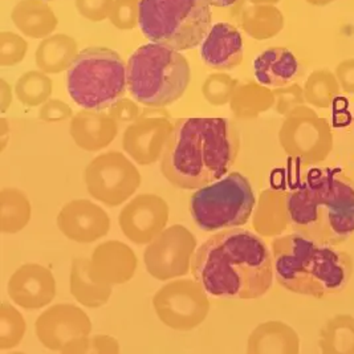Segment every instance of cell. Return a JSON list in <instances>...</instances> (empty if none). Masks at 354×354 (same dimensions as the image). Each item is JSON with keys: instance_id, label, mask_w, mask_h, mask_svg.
Listing matches in <instances>:
<instances>
[{"instance_id": "obj_1", "label": "cell", "mask_w": 354, "mask_h": 354, "mask_svg": "<svg viewBox=\"0 0 354 354\" xmlns=\"http://www.w3.org/2000/svg\"><path fill=\"white\" fill-rule=\"evenodd\" d=\"M192 274L212 297L254 300L272 288V254L252 231L223 230L198 247Z\"/></svg>"}, {"instance_id": "obj_2", "label": "cell", "mask_w": 354, "mask_h": 354, "mask_svg": "<svg viewBox=\"0 0 354 354\" xmlns=\"http://www.w3.org/2000/svg\"><path fill=\"white\" fill-rule=\"evenodd\" d=\"M236 153V137L227 118H180L162 154V176L176 187L198 190L227 176Z\"/></svg>"}, {"instance_id": "obj_3", "label": "cell", "mask_w": 354, "mask_h": 354, "mask_svg": "<svg viewBox=\"0 0 354 354\" xmlns=\"http://www.w3.org/2000/svg\"><path fill=\"white\" fill-rule=\"evenodd\" d=\"M292 228L308 238L337 245L354 234V185L338 170L312 169L286 199Z\"/></svg>"}, {"instance_id": "obj_4", "label": "cell", "mask_w": 354, "mask_h": 354, "mask_svg": "<svg viewBox=\"0 0 354 354\" xmlns=\"http://www.w3.org/2000/svg\"><path fill=\"white\" fill-rule=\"evenodd\" d=\"M272 263L279 284L317 299L344 290L352 274V260L346 252L300 232L274 239Z\"/></svg>"}, {"instance_id": "obj_5", "label": "cell", "mask_w": 354, "mask_h": 354, "mask_svg": "<svg viewBox=\"0 0 354 354\" xmlns=\"http://www.w3.org/2000/svg\"><path fill=\"white\" fill-rule=\"evenodd\" d=\"M131 97L151 109H162L187 91L192 71L180 50L147 43L136 49L127 64Z\"/></svg>"}, {"instance_id": "obj_6", "label": "cell", "mask_w": 354, "mask_h": 354, "mask_svg": "<svg viewBox=\"0 0 354 354\" xmlns=\"http://www.w3.org/2000/svg\"><path fill=\"white\" fill-rule=\"evenodd\" d=\"M138 12L150 43L180 52L199 47L212 27L209 0H140Z\"/></svg>"}, {"instance_id": "obj_7", "label": "cell", "mask_w": 354, "mask_h": 354, "mask_svg": "<svg viewBox=\"0 0 354 354\" xmlns=\"http://www.w3.org/2000/svg\"><path fill=\"white\" fill-rule=\"evenodd\" d=\"M127 65L111 48L82 49L66 71L71 100L85 111L104 112L127 93Z\"/></svg>"}, {"instance_id": "obj_8", "label": "cell", "mask_w": 354, "mask_h": 354, "mask_svg": "<svg viewBox=\"0 0 354 354\" xmlns=\"http://www.w3.org/2000/svg\"><path fill=\"white\" fill-rule=\"evenodd\" d=\"M255 207V194L247 178L239 173L198 189L190 199V214L195 225L216 232L245 225Z\"/></svg>"}, {"instance_id": "obj_9", "label": "cell", "mask_w": 354, "mask_h": 354, "mask_svg": "<svg viewBox=\"0 0 354 354\" xmlns=\"http://www.w3.org/2000/svg\"><path fill=\"white\" fill-rule=\"evenodd\" d=\"M88 193L109 207L128 201L141 185V174L127 156L120 151L100 154L85 169Z\"/></svg>"}, {"instance_id": "obj_10", "label": "cell", "mask_w": 354, "mask_h": 354, "mask_svg": "<svg viewBox=\"0 0 354 354\" xmlns=\"http://www.w3.org/2000/svg\"><path fill=\"white\" fill-rule=\"evenodd\" d=\"M36 336L49 351L84 353L91 348L92 322L73 304H57L43 312L35 324Z\"/></svg>"}, {"instance_id": "obj_11", "label": "cell", "mask_w": 354, "mask_h": 354, "mask_svg": "<svg viewBox=\"0 0 354 354\" xmlns=\"http://www.w3.org/2000/svg\"><path fill=\"white\" fill-rule=\"evenodd\" d=\"M206 290L195 280H176L162 287L153 299L157 316L176 330H192L209 312Z\"/></svg>"}, {"instance_id": "obj_12", "label": "cell", "mask_w": 354, "mask_h": 354, "mask_svg": "<svg viewBox=\"0 0 354 354\" xmlns=\"http://www.w3.org/2000/svg\"><path fill=\"white\" fill-rule=\"evenodd\" d=\"M195 244L193 234L183 225L163 230L146 247L144 260L147 272L161 281L189 274Z\"/></svg>"}, {"instance_id": "obj_13", "label": "cell", "mask_w": 354, "mask_h": 354, "mask_svg": "<svg viewBox=\"0 0 354 354\" xmlns=\"http://www.w3.org/2000/svg\"><path fill=\"white\" fill-rule=\"evenodd\" d=\"M169 221V206L153 194H141L120 214L118 222L124 235L136 244H149L160 235Z\"/></svg>"}, {"instance_id": "obj_14", "label": "cell", "mask_w": 354, "mask_h": 354, "mask_svg": "<svg viewBox=\"0 0 354 354\" xmlns=\"http://www.w3.org/2000/svg\"><path fill=\"white\" fill-rule=\"evenodd\" d=\"M174 125L163 114L138 117L125 129L122 147L138 165H151L161 160Z\"/></svg>"}, {"instance_id": "obj_15", "label": "cell", "mask_w": 354, "mask_h": 354, "mask_svg": "<svg viewBox=\"0 0 354 354\" xmlns=\"http://www.w3.org/2000/svg\"><path fill=\"white\" fill-rule=\"evenodd\" d=\"M57 227L68 239L86 244L104 238L111 228L108 214L86 199L66 203L57 215Z\"/></svg>"}, {"instance_id": "obj_16", "label": "cell", "mask_w": 354, "mask_h": 354, "mask_svg": "<svg viewBox=\"0 0 354 354\" xmlns=\"http://www.w3.org/2000/svg\"><path fill=\"white\" fill-rule=\"evenodd\" d=\"M7 290L17 306L35 310L53 301L56 281L48 268L40 264H26L11 276Z\"/></svg>"}, {"instance_id": "obj_17", "label": "cell", "mask_w": 354, "mask_h": 354, "mask_svg": "<svg viewBox=\"0 0 354 354\" xmlns=\"http://www.w3.org/2000/svg\"><path fill=\"white\" fill-rule=\"evenodd\" d=\"M203 64L216 71H231L242 64L243 39L230 23H216L199 46Z\"/></svg>"}, {"instance_id": "obj_18", "label": "cell", "mask_w": 354, "mask_h": 354, "mask_svg": "<svg viewBox=\"0 0 354 354\" xmlns=\"http://www.w3.org/2000/svg\"><path fill=\"white\" fill-rule=\"evenodd\" d=\"M91 267L100 281L111 286L122 284L134 276L137 258L127 244L112 241L96 247L91 258Z\"/></svg>"}, {"instance_id": "obj_19", "label": "cell", "mask_w": 354, "mask_h": 354, "mask_svg": "<svg viewBox=\"0 0 354 354\" xmlns=\"http://www.w3.org/2000/svg\"><path fill=\"white\" fill-rule=\"evenodd\" d=\"M69 133L82 150L98 151L112 144L118 128L111 114L84 109L72 117Z\"/></svg>"}, {"instance_id": "obj_20", "label": "cell", "mask_w": 354, "mask_h": 354, "mask_svg": "<svg viewBox=\"0 0 354 354\" xmlns=\"http://www.w3.org/2000/svg\"><path fill=\"white\" fill-rule=\"evenodd\" d=\"M299 62L292 50L268 48L254 60V75L264 88H284L297 77Z\"/></svg>"}, {"instance_id": "obj_21", "label": "cell", "mask_w": 354, "mask_h": 354, "mask_svg": "<svg viewBox=\"0 0 354 354\" xmlns=\"http://www.w3.org/2000/svg\"><path fill=\"white\" fill-rule=\"evenodd\" d=\"M17 30L31 39H46L55 32L59 20L46 0H19L11 12Z\"/></svg>"}, {"instance_id": "obj_22", "label": "cell", "mask_w": 354, "mask_h": 354, "mask_svg": "<svg viewBox=\"0 0 354 354\" xmlns=\"http://www.w3.org/2000/svg\"><path fill=\"white\" fill-rule=\"evenodd\" d=\"M71 292L73 297L88 308H100L112 296V286L102 283L92 272L91 259H76L71 271Z\"/></svg>"}, {"instance_id": "obj_23", "label": "cell", "mask_w": 354, "mask_h": 354, "mask_svg": "<svg viewBox=\"0 0 354 354\" xmlns=\"http://www.w3.org/2000/svg\"><path fill=\"white\" fill-rule=\"evenodd\" d=\"M77 53L76 40L64 33H57L41 40L36 49L35 60L41 72L55 75L68 71Z\"/></svg>"}, {"instance_id": "obj_24", "label": "cell", "mask_w": 354, "mask_h": 354, "mask_svg": "<svg viewBox=\"0 0 354 354\" xmlns=\"http://www.w3.org/2000/svg\"><path fill=\"white\" fill-rule=\"evenodd\" d=\"M31 205L28 198L17 189L1 190V232L17 234L28 225Z\"/></svg>"}, {"instance_id": "obj_25", "label": "cell", "mask_w": 354, "mask_h": 354, "mask_svg": "<svg viewBox=\"0 0 354 354\" xmlns=\"http://www.w3.org/2000/svg\"><path fill=\"white\" fill-rule=\"evenodd\" d=\"M283 27L280 11L271 6L257 4L244 11L243 28L255 39H268L279 32Z\"/></svg>"}, {"instance_id": "obj_26", "label": "cell", "mask_w": 354, "mask_h": 354, "mask_svg": "<svg viewBox=\"0 0 354 354\" xmlns=\"http://www.w3.org/2000/svg\"><path fill=\"white\" fill-rule=\"evenodd\" d=\"M15 95L26 106L43 105L52 95V80L41 71L26 72L17 80Z\"/></svg>"}, {"instance_id": "obj_27", "label": "cell", "mask_w": 354, "mask_h": 354, "mask_svg": "<svg viewBox=\"0 0 354 354\" xmlns=\"http://www.w3.org/2000/svg\"><path fill=\"white\" fill-rule=\"evenodd\" d=\"M26 329L27 325L20 312L10 304H1V351H8L17 346L23 339Z\"/></svg>"}, {"instance_id": "obj_28", "label": "cell", "mask_w": 354, "mask_h": 354, "mask_svg": "<svg viewBox=\"0 0 354 354\" xmlns=\"http://www.w3.org/2000/svg\"><path fill=\"white\" fill-rule=\"evenodd\" d=\"M28 50V43L15 32L3 31L0 35V64L14 66L23 62Z\"/></svg>"}, {"instance_id": "obj_29", "label": "cell", "mask_w": 354, "mask_h": 354, "mask_svg": "<svg viewBox=\"0 0 354 354\" xmlns=\"http://www.w3.org/2000/svg\"><path fill=\"white\" fill-rule=\"evenodd\" d=\"M138 3L133 0H114L109 20L113 26L122 31H129L138 26Z\"/></svg>"}, {"instance_id": "obj_30", "label": "cell", "mask_w": 354, "mask_h": 354, "mask_svg": "<svg viewBox=\"0 0 354 354\" xmlns=\"http://www.w3.org/2000/svg\"><path fill=\"white\" fill-rule=\"evenodd\" d=\"M114 0H75V6L81 17L89 21L100 23L109 19Z\"/></svg>"}, {"instance_id": "obj_31", "label": "cell", "mask_w": 354, "mask_h": 354, "mask_svg": "<svg viewBox=\"0 0 354 354\" xmlns=\"http://www.w3.org/2000/svg\"><path fill=\"white\" fill-rule=\"evenodd\" d=\"M40 120L46 122H62L73 117V112L68 104L60 100H48L44 102L39 112Z\"/></svg>"}, {"instance_id": "obj_32", "label": "cell", "mask_w": 354, "mask_h": 354, "mask_svg": "<svg viewBox=\"0 0 354 354\" xmlns=\"http://www.w3.org/2000/svg\"><path fill=\"white\" fill-rule=\"evenodd\" d=\"M230 91V79L223 75H212L203 85V95L211 104L225 102Z\"/></svg>"}, {"instance_id": "obj_33", "label": "cell", "mask_w": 354, "mask_h": 354, "mask_svg": "<svg viewBox=\"0 0 354 354\" xmlns=\"http://www.w3.org/2000/svg\"><path fill=\"white\" fill-rule=\"evenodd\" d=\"M109 114L117 122H134L140 117V108L134 101L122 97L109 109Z\"/></svg>"}, {"instance_id": "obj_34", "label": "cell", "mask_w": 354, "mask_h": 354, "mask_svg": "<svg viewBox=\"0 0 354 354\" xmlns=\"http://www.w3.org/2000/svg\"><path fill=\"white\" fill-rule=\"evenodd\" d=\"M91 345L93 351H96L98 353H118L120 351L118 342L109 336H96L92 338Z\"/></svg>"}, {"instance_id": "obj_35", "label": "cell", "mask_w": 354, "mask_h": 354, "mask_svg": "<svg viewBox=\"0 0 354 354\" xmlns=\"http://www.w3.org/2000/svg\"><path fill=\"white\" fill-rule=\"evenodd\" d=\"M12 101V89L6 80H1V113L7 112Z\"/></svg>"}, {"instance_id": "obj_36", "label": "cell", "mask_w": 354, "mask_h": 354, "mask_svg": "<svg viewBox=\"0 0 354 354\" xmlns=\"http://www.w3.org/2000/svg\"><path fill=\"white\" fill-rule=\"evenodd\" d=\"M238 0H209V4L214 7H230L235 4Z\"/></svg>"}, {"instance_id": "obj_37", "label": "cell", "mask_w": 354, "mask_h": 354, "mask_svg": "<svg viewBox=\"0 0 354 354\" xmlns=\"http://www.w3.org/2000/svg\"><path fill=\"white\" fill-rule=\"evenodd\" d=\"M252 3H255V4H261V3H268V4H271V3H276V1H279V0H251Z\"/></svg>"}, {"instance_id": "obj_38", "label": "cell", "mask_w": 354, "mask_h": 354, "mask_svg": "<svg viewBox=\"0 0 354 354\" xmlns=\"http://www.w3.org/2000/svg\"><path fill=\"white\" fill-rule=\"evenodd\" d=\"M133 1H136V3H140V0H133Z\"/></svg>"}, {"instance_id": "obj_39", "label": "cell", "mask_w": 354, "mask_h": 354, "mask_svg": "<svg viewBox=\"0 0 354 354\" xmlns=\"http://www.w3.org/2000/svg\"><path fill=\"white\" fill-rule=\"evenodd\" d=\"M46 1H50V0H46Z\"/></svg>"}]
</instances>
